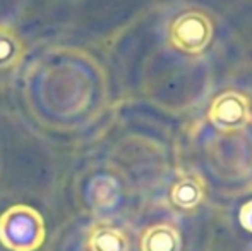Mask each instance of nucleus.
<instances>
[{"instance_id":"nucleus-1","label":"nucleus","mask_w":252,"mask_h":251,"mask_svg":"<svg viewBox=\"0 0 252 251\" xmlns=\"http://www.w3.org/2000/svg\"><path fill=\"white\" fill-rule=\"evenodd\" d=\"M45 241V220L28 205H14L0 215V243L10 251H36Z\"/></svg>"},{"instance_id":"nucleus-2","label":"nucleus","mask_w":252,"mask_h":251,"mask_svg":"<svg viewBox=\"0 0 252 251\" xmlns=\"http://www.w3.org/2000/svg\"><path fill=\"white\" fill-rule=\"evenodd\" d=\"M213 38V23L199 9L184 10L170 24L168 40L177 50L199 55L208 48Z\"/></svg>"},{"instance_id":"nucleus-3","label":"nucleus","mask_w":252,"mask_h":251,"mask_svg":"<svg viewBox=\"0 0 252 251\" xmlns=\"http://www.w3.org/2000/svg\"><path fill=\"white\" fill-rule=\"evenodd\" d=\"M208 119L213 126L220 127L221 131L233 133L244 129L252 119L249 97L233 90L216 95L209 105Z\"/></svg>"},{"instance_id":"nucleus-4","label":"nucleus","mask_w":252,"mask_h":251,"mask_svg":"<svg viewBox=\"0 0 252 251\" xmlns=\"http://www.w3.org/2000/svg\"><path fill=\"white\" fill-rule=\"evenodd\" d=\"M141 251H182V238L172 224L150 225L141 236Z\"/></svg>"},{"instance_id":"nucleus-5","label":"nucleus","mask_w":252,"mask_h":251,"mask_svg":"<svg viewBox=\"0 0 252 251\" xmlns=\"http://www.w3.org/2000/svg\"><path fill=\"white\" fill-rule=\"evenodd\" d=\"M204 182L197 176H184L170 189V200L173 207L184 212L196 210L204 200Z\"/></svg>"},{"instance_id":"nucleus-6","label":"nucleus","mask_w":252,"mask_h":251,"mask_svg":"<svg viewBox=\"0 0 252 251\" xmlns=\"http://www.w3.org/2000/svg\"><path fill=\"white\" fill-rule=\"evenodd\" d=\"M90 251H129L130 241L122 229L112 224H96L88 234Z\"/></svg>"},{"instance_id":"nucleus-7","label":"nucleus","mask_w":252,"mask_h":251,"mask_svg":"<svg viewBox=\"0 0 252 251\" xmlns=\"http://www.w3.org/2000/svg\"><path fill=\"white\" fill-rule=\"evenodd\" d=\"M24 57V43L9 24H0V71L17 67Z\"/></svg>"},{"instance_id":"nucleus-8","label":"nucleus","mask_w":252,"mask_h":251,"mask_svg":"<svg viewBox=\"0 0 252 251\" xmlns=\"http://www.w3.org/2000/svg\"><path fill=\"white\" fill-rule=\"evenodd\" d=\"M239 220L246 231L252 232V200L242 205L240 214H239Z\"/></svg>"}]
</instances>
